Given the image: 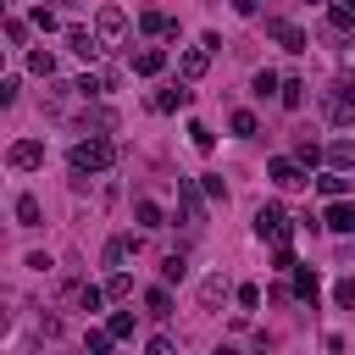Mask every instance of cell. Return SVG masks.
<instances>
[{"label":"cell","mask_w":355,"mask_h":355,"mask_svg":"<svg viewBox=\"0 0 355 355\" xmlns=\"http://www.w3.org/2000/svg\"><path fill=\"white\" fill-rule=\"evenodd\" d=\"M316 189H322L327 200H344V194H349V178H344V172H327V178H316Z\"/></svg>","instance_id":"cell-21"},{"label":"cell","mask_w":355,"mask_h":355,"mask_svg":"<svg viewBox=\"0 0 355 355\" xmlns=\"http://www.w3.org/2000/svg\"><path fill=\"white\" fill-rule=\"evenodd\" d=\"M322 155H327V150H316V144H311V139H305V144H300V150H294V161H300V166H316V161H322Z\"/></svg>","instance_id":"cell-35"},{"label":"cell","mask_w":355,"mask_h":355,"mask_svg":"<svg viewBox=\"0 0 355 355\" xmlns=\"http://www.w3.org/2000/svg\"><path fill=\"white\" fill-rule=\"evenodd\" d=\"M255 233H261V239H272V244L283 250V244H288V233H294V222H288V211H283V205H261V211H255Z\"/></svg>","instance_id":"cell-3"},{"label":"cell","mask_w":355,"mask_h":355,"mask_svg":"<svg viewBox=\"0 0 355 355\" xmlns=\"http://www.w3.org/2000/svg\"><path fill=\"white\" fill-rule=\"evenodd\" d=\"M239 305H244V311H255V305H261V288H255V283H244V288H239Z\"/></svg>","instance_id":"cell-38"},{"label":"cell","mask_w":355,"mask_h":355,"mask_svg":"<svg viewBox=\"0 0 355 355\" xmlns=\"http://www.w3.org/2000/svg\"><path fill=\"white\" fill-rule=\"evenodd\" d=\"M322 222H327V227H333V233H355V205H349V200H333V205H327V216H322Z\"/></svg>","instance_id":"cell-11"},{"label":"cell","mask_w":355,"mask_h":355,"mask_svg":"<svg viewBox=\"0 0 355 355\" xmlns=\"http://www.w3.org/2000/svg\"><path fill=\"white\" fill-rule=\"evenodd\" d=\"M189 139H194V150H211V144H216V133H211L205 122H189Z\"/></svg>","instance_id":"cell-34"},{"label":"cell","mask_w":355,"mask_h":355,"mask_svg":"<svg viewBox=\"0 0 355 355\" xmlns=\"http://www.w3.org/2000/svg\"><path fill=\"white\" fill-rule=\"evenodd\" d=\"M283 105H288V111H300V105H305V83H300V78H288V83H283Z\"/></svg>","instance_id":"cell-31"},{"label":"cell","mask_w":355,"mask_h":355,"mask_svg":"<svg viewBox=\"0 0 355 355\" xmlns=\"http://www.w3.org/2000/svg\"><path fill=\"white\" fill-rule=\"evenodd\" d=\"M6 161H11L17 172H33V166H44V144H39V139H17V144L6 150Z\"/></svg>","instance_id":"cell-7"},{"label":"cell","mask_w":355,"mask_h":355,"mask_svg":"<svg viewBox=\"0 0 355 355\" xmlns=\"http://www.w3.org/2000/svg\"><path fill=\"white\" fill-rule=\"evenodd\" d=\"M94 33H100V44H116V39L128 33V11H122V6H100V17H94Z\"/></svg>","instance_id":"cell-5"},{"label":"cell","mask_w":355,"mask_h":355,"mask_svg":"<svg viewBox=\"0 0 355 355\" xmlns=\"http://www.w3.org/2000/svg\"><path fill=\"white\" fill-rule=\"evenodd\" d=\"M327 161H333V172H349V166H355V144H349V139H333V144H327Z\"/></svg>","instance_id":"cell-16"},{"label":"cell","mask_w":355,"mask_h":355,"mask_svg":"<svg viewBox=\"0 0 355 355\" xmlns=\"http://www.w3.org/2000/svg\"><path fill=\"white\" fill-rule=\"evenodd\" d=\"M333 300H338V305H344V311H355V277H344V283H338V288H333Z\"/></svg>","instance_id":"cell-36"},{"label":"cell","mask_w":355,"mask_h":355,"mask_svg":"<svg viewBox=\"0 0 355 355\" xmlns=\"http://www.w3.org/2000/svg\"><path fill=\"white\" fill-rule=\"evenodd\" d=\"M128 250H139V239H111V244H105V266H116V272H122Z\"/></svg>","instance_id":"cell-22"},{"label":"cell","mask_w":355,"mask_h":355,"mask_svg":"<svg viewBox=\"0 0 355 355\" xmlns=\"http://www.w3.org/2000/svg\"><path fill=\"white\" fill-rule=\"evenodd\" d=\"M266 33H272L283 50H294V55L305 50V28H300V22H288V17H272V22H266Z\"/></svg>","instance_id":"cell-8"},{"label":"cell","mask_w":355,"mask_h":355,"mask_svg":"<svg viewBox=\"0 0 355 355\" xmlns=\"http://www.w3.org/2000/svg\"><path fill=\"white\" fill-rule=\"evenodd\" d=\"M344 61H349V67H355V39H349V44H344Z\"/></svg>","instance_id":"cell-41"},{"label":"cell","mask_w":355,"mask_h":355,"mask_svg":"<svg viewBox=\"0 0 355 355\" xmlns=\"http://www.w3.org/2000/svg\"><path fill=\"white\" fill-rule=\"evenodd\" d=\"M233 133H239V139H255V133H261V122H255L250 111H233Z\"/></svg>","instance_id":"cell-32"},{"label":"cell","mask_w":355,"mask_h":355,"mask_svg":"<svg viewBox=\"0 0 355 355\" xmlns=\"http://www.w3.org/2000/svg\"><path fill=\"white\" fill-rule=\"evenodd\" d=\"M144 305H150V316H172V294H166V288H150Z\"/></svg>","instance_id":"cell-28"},{"label":"cell","mask_w":355,"mask_h":355,"mask_svg":"<svg viewBox=\"0 0 355 355\" xmlns=\"http://www.w3.org/2000/svg\"><path fill=\"white\" fill-rule=\"evenodd\" d=\"M161 67H166V50H155V44H150V50H139V55H133V72H139V78H155V72H161Z\"/></svg>","instance_id":"cell-13"},{"label":"cell","mask_w":355,"mask_h":355,"mask_svg":"<svg viewBox=\"0 0 355 355\" xmlns=\"http://www.w3.org/2000/svg\"><path fill=\"white\" fill-rule=\"evenodd\" d=\"M39 222H44L39 200H33V194H17V227H39Z\"/></svg>","instance_id":"cell-14"},{"label":"cell","mask_w":355,"mask_h":355,"mask_svg":"<svg viewBox=\"0 0 355 355\" xmlns=\"http://www.w3.org/2000/svg\"><path fill=\"white\" fill-rule=\"evenodd\" d=\"M294 294L316 305V272H311V266H294Z\"/></svg>","instance_id":"cell-23"},{"label":"cell","mask_w":355,"mask_h":355,"mask_svg":"<svg viewBox=\"0 0 355 355\" xmlns=\"http://www.w3.org/2000/svg\"><path fill=\"white\" fill-rule=\"evenodd\" d=\"M322 116H327L333 128L355 122V78H333V83L322 89Z\"/></svg>","instance_id":"cell-2"},{"label":"cell","mask_w":355,"mask_h":355,"mask_svg":"<svg viewBox=\"0 0 355 355\" xmlns=\"http://www.w3.org/2000/svg\"><path fill=\"white\" fill-rule=\"evenodd\" d=\"M150 105H155V111H178V105H189V89H161Z\"/></svg>","instance_id":"cell-25"},{"label":"cell","mask_w":355,"mask_h":355,"mask_svg":"<svg viewBox=\"0 0 355 355\" xmlns=\"http://www.w3.org/2000/svg\"><path fill=\"white\" fill-rule=\"evenodd\" d=\"M205 67H211V50H205V44H200V50H183V55H178V78H183V83L205 78Z\"/></svg>","instance_id":"cell-9"},{"label":"cell","mask_w":355,"mask_h":355,"mask_svg":"<svg viewBox=\"0 0 355 355\" xmlns=\"http://www.w3.org/2000/svg\"><path fill=\"white\" fill-rule=\"evenodd\" d=\"M67 161H72V172H78V178H89V172H105V166L116 161V144H111L105 133H89V139H78V144H72V155H67Z\"/></svg>","instance_id":"cell-1"},{"label":"cell","mask_w":355,"mask_h":355,"mask_svg":"<svg viewBox=\"0 0 355 355\" xmlns=\"http://www.w3.org/2000/svg\"><path fill=\"white\" fill-rule=\"evenodd\" d=\"M266 178H272L277 189H305V183H311V178H305V166H300V161H288V155L266 161Z\"/></svg>","instance_id":"cell-6"},{"label":"cell","mask_w":355,"mask_h":355,"mask_svg":"<svg viewBox=\"0 0 355 355\" xmlns=\"http://www.w3.org/2000/svg\"><path fill=\"white\" fill-rule=\"evenodd\" d=\"M250 89H255L261 100H266V94H283V83H277V72H255V83H250Z\"/></svg>","instance_id":"cell-30"},{"label":"cell","mask_w":355,"mask_h":355,"mask_svg":"<svg viewBox=\"0 0 355 355\" xmlns=\"http://www.w3.org/2000/svg\"><path fill=\"white\" fill-rule=\"evenodd\" d=\"M28 72H39V78H55V55H50V50H28Z\"/></svg>","instance_id":"cell-24"},{"label":"cell","mask_w":355,"mask_h":355,"mask_svg":"<svg viewBox=\"0 0 355 355\" xmlns=\"http://www.w3.org/2000/svg\"><path fill=\"white\" fill-rule=\"evenodd\" d=\"M39 6H44V0H39Z\"/></svg>","instance_id":"cell-43"},{"label":"cell","mask_w":355,"mask_h":355,"mask_svg":"<svg viewBox=\"0 0 355 355\" xmlns=\"http://www.w3.org/2000/svg\"><path fill=\"white\" fill-rule=\"evenodd\" d=\"M233 11H239V17H255V11H261V0H233Z\"/></svg>","instance_id":"cell-40"},{"label":"cell","mask_w":355,"mask_h":355,"mask_svg":"<svg viewBox=\"0 0 355 355\" xmlns=\"http://www.w3.org/2000/svg\"><path fill=\"white\" fill-rule=\"evenodd\" d=\"M128 294H133V277L128 272H111L105 277V300H128Z\"/></svg>","instance_id":"cell-27"},{"label":"cell","mask_w":355,"mask_h":355,"mask_svg":"<svg viewBox=\"0 0 355 355\" xmlns=\"http://www.w3.org/2000/svg\"><path fill=\"white\" fill-rule=\"evenodd\" d=\"M349 22H355V0H333V11H327V28H333V33H344Z\"/></svg>","instance_id":"cell-19"},{"label":"cell","mask_w":355,"mask_h":355,"mask_svg":"<svg viewBox=\"0 0 355 355\" xmlns=\"http://www.w3.org/2000/svg\"><path fill=\"white\" fill-rule=\"evenodd\" d=\"M183 277H189V261L183 255H166L161 261V283H183Z\"/></svg>","instance_id":"cell-26"},{"label":"cell","mask_w":355,"mask_h":355,"mask_svg":"<svg viewBox=\"0 0 355 355\" xmlns=\"http://www.w3.org/2000/svg\"><path fill=\"white\" fill-rule=\"evenodd\" d=\"M67 44H72L83 61H94V55L105 50V44H100V33H89V28H67Z\"/></svg>","instance_id":"cell-10"},{"label":"cell","mask_w":355,"mask_h":355,"mask_svg":"<svg viewBox=\"0 0 355 355\" xmlns=\"http://www.w3.org/2000/svg\"><path fill=\"white\" fill-rule=\"evenodd\" d=\"M6 39H11V44H22V39H28V22H22V17H11V22H6Z\"/></svg>","instance_id":"cell-37"},{"label":"cell","mask_w":355,"mask_h":355,"mask_svg":"<svg viewBox=\"0 0 355 355\" xmlns=\"http://www.w3.org/2000/svg\"><path fill=\"white\" fill-rule=\"evenodd\" d=\"M133 222H139L144 233H150V227H166V222H161V205H155V200H139V205H133Z\"/></svg>","instance_id":"cell-17"},{"label":"cell","mask_w":355,"mask_h":355,"mask_svg":"<svg viewBox=\"0 0 355 355\" xmlns=\"http://www.w3.org/2000/svg\"><path fill=\"white\" fill-rule=\"evenodd\" d=\"M111 344H116V338H111L105 327H89V338H83V349H89V355H105Z\"/></svg>","instance_id":"cell-29"},{"label":"cell","mask_w":355,"mask_h":355,"mask_svg":"<svg viewBox=\"0 0 355 355\" xmlns=\"http://www.w3.org/2000/svg\"><path fill=\"white\" fill-rule=\"evenodd\" d=\"M139 28H144V33H178V22H172L166 11H155V6L139 11Z\"/></svg>","instance_id":"cell-12"},{"label":"cell","mask_w":355,"mask_h":355,"mask_svg":"<svg viewBox=\"0 0 355 355\" xmlns=\"http://www.w3.org/2000/svg\"><path fill=\"white\" fill-rule=\"evenodd\" d=\"M178 211H183V227H200L205 222V205H200V183L194 178H178Z\"/></svg>","instance_id":"cell-4"},{"label":"cell","mask_w":355,"mask_h":355,"mask_svg":"<svg viewBox=\"0 0 355 355\" xmlns=\"http://www.w3.org/2000/svg\"><path fill=\"white\" fill-rule=\"evenodd\" d=\"M72 300H78L83 311H100V305H105V288H94V283H72Z\"/></svg>","instance_id":"cell-18"},{"label":"cell","mask_w":355,"mask_h":355,"mask_svg":"<svg viewBox=\"0 0 355 355\" xmlns=\"http://www.w3.org/2000/svg\"><path fill=\"white\" fill-rule=\"evenodd\" d=\"M144 355H178V349H172V338H150V349H144Z\"/></svg>","instance_id":"cell-39"},{"label":"cell","mask_w":355,"mask_h":355,"mask_svg":"<svg viewBox=\"0 0 355 355\" xmlns=\"http://www.w3.org/2000/svg\"><path fill=\"white\" fill-rule=\"evenodd\" d=\"M105 333H111V338H128V333H133V311H116V316L105 322Z\"/></svg>","instance_id":"cell-33"},{"label":"cell","mask_w":355,"mask_h":355,"mask_svg":"<svg viewBox=\"0 0 355 355\" xmlns=\"http://www.w3.org/2000/svg\"><path fill=\"white\" fill-rule=\"evenodd\" d=\"M222 300H227V277H205V283H200V305H205V311H216Z\"/></svg>","instance_id":"cell-15"},{"label":"cell","mask_w":355,"mask_h":355,"mask_svg":"<svg viewBox=\"0 0 355 355\" xmlns=\"http://www.w3.org/2000/svg\"><path fill=\"white\" fill-rule=\"evenodd\" d=\"M216 355H239V349H233V344H222V349H216Z\"/></svg>","instance_id":"cell-42"},{"label":"cell","mask_w":355,"mask_h":355,"mask_svg":"<svg viewBox=\"0 0 355 355\" xmlns=\"http://www.w3.org/2000/svg\"><path fill=\"white\" fill-rule=\"evenodd\" d=\"M67 94H78V83H61V78H50V89H44V105H50V111H61V105H67Z\"/></svg>","instance_id":"cell-20"}]
</instances>
